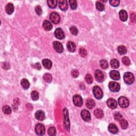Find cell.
Segmentation results:
<instances>
[{
  "instance_id": "1",
  "label": "cell",
  "mask_w": 136,
  "mask_h": 136,
  "mask_svg": "<svg viewBox=\"0 0 136 136\" xmlns=\"http://www.w3.org/2000/svg\"><path fill=\"white\" fill-rule=\"evenodd\" d=\"M63 122L65 129L68 131H69L70 124L69 119V113H68V111L66 108H64L63 109Z\"/></svg>"
},
{
  "instance_id": "2",
  "label": "cell",
  "mask_w": 136,
  "mask_h": 136,
  "mask_svg": "<svg viewBox=\"0 0 136 136\" xmlns=\"http://www.w3.org/2000/svg\"><path fill=\"white\" fill-rule=\"evenodd\" d=\"M123 79L125 83L127 85H131L133 84L135 81V78L134 74L130 72H128L124 74Z\"/></svg>"
},
{
  "instance_id": "3",
  "label": "cell",
  "mask_w": 136,
  "mask_h": 136,
  "mask_svg": "<svg viewBox=\"0 0 136 136\" xmlns=\"http://www.w3.org/2000/svg\"><path fill=\"white\" fill-rule=\"evenodd\" d=\"M93 92L94 96H95L96 99L98 100H100L102 99V97L103 96V93L99 86H96L94 87L93 88Z\"/></svg>"
},
{
  "instance_id": "4",
  "label": "cell",
  "mask_w": 136,
  "mask_h": 136,
  "mask_svg": "<svg viewBox=\"0 0 136 136\" xmlns=\"http://www.w3.org/2000/svg\"><path fill=\"white\" fill-rule=\"evenodd\" d=\"M118 103L121 107L127 108L129 105V101L126 97L121 96L118 99Z\"/></svg>"
},
{
  "instance_id": "5",
  "label": "cell",
  "mask_w": 136,
  "mask_h": 136,
  "mask_svg": "<svg viewBox=\"0 0 136 136\" xmlns=\"http://www.w3.org/2000/svg\"><path fill=\"white\" fill-rule=\"evenodd\" d=\"M50 19L52 23L54 24H58L61 20L60 15L58 13L53 12H52L50 15Z\"/></svg>"
},
{
  "instance_id": "6",
  "label": "cell",
  "mask_w": 136,
  "mask_h": 136,
  "mask_svg": "<svg viewBox=\"0 0 136 136\" xmlns=\"http://www.w3.org/2000/svg\"><path fill=\"white\" fill-rule=\"evenodd\" d=\"M35 132L37 135L43 136L45 133V128L43 124L38 123L35 127Z\"/></svg>"
},
{
  "instance_id": "7",
  "label": "cell",
  "mask_w": 136,
  "mask_h": 136,
  "mask_svg": "<svg viewBox=\"0 0 136 136\" xmlns=\"http://www.w3.org/2000/svg\"><path fill=\"white\" fill-rule=\"evenodd\" d=\"M109 89L112 92H118L120 89V86L118 82L111 81L108 84Z\"/></svg>"
},
{
  "instance_id": "8",
  "label": "cell",
  "mask_w": 136,
  "mask_h": 136,
  "mask_svg": "<svg viewBox=\"0 0 136 136\" xmlns=\"http://www.w3.org/2000/svg\"><path fill=\"white\" fill-rule=\"evenodd\" d=\"M95 77L96 80L99 82L104 81L105 76L103 72L100 70H97L95 72Z\"/></svg>"
},
{
  "instance_id": "9",
  "label": "cell",
  "mask_w": 136,
  "mask_h": 136,
  "mask_svg": "<svg viewBox=\"0 0 136 136\" xmlns=\"http://www.w3.org/2000/svg\"><path fill=\"white\" fill-rule=\"evenodd\" d=\"M73 102L74 104L78 107H80L83 104V100L82 97L79 95H75L73 96Z\"/></svg>"
},
{
  "instance_id": "10",
  "label": "cell",
  "mask_w": 136,
  "mask_h": 136,
  "mask_svg": "<svg viewBox=\"0 0 136 136\" xmlns=\"http://www.w3.org/2000/svg\"><path fill=\"white\" fill-rule=\"evenodd\" d=\"M81 116L83 120L86 122H88L91 119V115L88 111L84 109L81 112Z\"/></svg>"
},
{
  "instance_id": "11",
  "label": "cell",
  "mask_w": 136,
  "mask_h": 136,
  "mask_svg": "<svg viewBox=\"0 0 136 136\" xmlns=\"http://www.w3.org/2000/svg\"><path fill=\"white\" fill-rule=\"evenodd\" d=\"M54 35L56 38H58L59 39L61 40L65 38V33H64L63 30L60 28H58L55 30V31L54 32Z\"/></svg>"
},
{
  "instance_id": "12",
  "label": "cell",
  "mask_w": 136,
  "mask_h": 136,
  "mask_svg": "<svg viewBox=\"0 0 136 136\" xmlns=\"http://www.w3.org/2000/svg\"><path fill=\"white\" fill-rule=\"evenodd\" d=\"M53 47L55 50L59 53H62L63 51V46L62 44L58 41H55L53 43Z\"/></svg>"
},
{
  "instance_id": "13",
  "label": "cell",
  "mask_w": 136,
  "mask_h": 136,
  "mask_svg": "<svg viewBox=\"0 0 136 136\" xmlns=\"http://www.w3.org/2000/svg\"><path fill=\"white\" fill-rule=\"evenodd\" d=\"M59 8L62 11H66L68 9V3L66 0H60L59 1Z\"/></svg>"
},
{
  "instance_id": "14",
  "label": "cell",
  "mask_w": 136,
  "mask_h": 136,
  "mask_svg": "<svg viewBox=\"0 0 136 136\" xmlns=\"http://www.w3.org/2000/svg\"><path fill=\"white\" fill-rule=\"evenodd\" d=\"M107 104L108 107L112 109H115L118 106L116 100L113 99H109L107 101Z\"/></svg>"
},
{
  "instance_id": "15",
  "label": "cell",
  "mask_w": 136,
  "mask_h": 136,
  "mask_svg": "<svg viewBox=\"0 0 136 136\" xmlns=\"http://www.w3.org/2000/svg\"><path fill=\"white\" fill-rule=\"evenodd\" d=\"M109 75H110L111 78L114 80H118L120 78V73L116 70H112L109 73Z\"/></svg>"
},
{
  "instance_id": "16",
  "label": "cell",
  "mask_w": 136,
  "mask_h": 136,
  "mask_svg": "<svg viewBox=\"0 0 136 136\" xmlns=\"http://www.w3.org/2000/svg\"><path fill=\"white\" fill-rule=\"evenodd\" d=\"M36 118L39 121H43L45 119V113L41 110L37 111L35 113Z\"/></svg>"
},
{
  "instance_id": "17",
  "label": "cell",
  "mask_w": 136,
  "mask_h": 136,
  "mask_svg": "<svg viewBox=\"0 0 136 136\" xmlns=\"http://www.w3.org/2000/svg\"><path fill=\"white\" fill-rule=\"evenodd\" d=\"M119 16L121 20H122L123 22L126 21L128 19V13L127 12V11L124 10H121L120 11Z\"/></svg>"
},
{
  "instance_id": "18",
  "label": "cell",
  "mask_w": 136,
  "mask_h": 136,
  "mask_svg": "<svg viewBox=\"0 0 136 136\" xmlns=\"http://www.w3.org/2000/svg\"><path fill=\"white\" fill-rule=\"evenodd\" d=\"M108 129L109 131L113 134H117L119 131L118 127H117V126L113 123H111L109 124L108 127Z\"/></svg>"
},
{
  "instance_id": "19",
  "label": "cell",
  "mask_w": 136,
  "mask_h": 136,
  "mask_svg": "<svg viewBox=\"0 0 136 136\" xmlns=\"http://www.w3.org/2000/svg\"><path fill=\"white\" fill-rule=\"evenodd\" d=\"M94 114L97 119H102L104 116V112L101 108H97L94 111Z\"/></svg>"
},
{
  "instance_id": "20",
  "label": "cell",
  "mask_w": 136,
  "mask_h": 136,
  "mask_svg": "<svg viewBox=\"0 0 136 136\" xmlns=\"http://www.w3.org/2000/svg\"><path fill=\"white\" fill-rule=\"evenodd\" d=\"M5 11L8 14H11L14 12V6L13 4L9 3L5 6Z\"/></svg>"
},
{
  "instance_id": "21",
  "label": "cell",
  "mask_w": 136,
  "mask_h": 136,
  "mask_svg": "<svg viewBox=\"0 0 136 136\" xmlns=\"http://www.w3.org/2000/svg\"><path fill=\"white\" fill-rule=\"evenodd\" d=\"M67 48L68 51L70 52H74L76 50V46L75 44L72 41H69L67 43Z\"/></svg>"
},
{
  "instance_id": "22",
  "label": "cell",
  "mask_w": 136,
  "mask_h": 136,
  "mask_svg": "<svg viewBox=\"0 0 136 136\" xmlns=\"http://www.w3.org/2000/svg\"><path fill=\"white\" fill-rule=\"evenodd\" d=\"M43 66L47 69H50L52 67V62L49 59H44L42 61Z\"/></svg>"
},
{
  "instance_id": "23",
  "label": "cell",
  "mask_w": 136,
  "mask_h": 136,
  "mask_svg": "<svg viewBox=\"0 0 136 136\" xmlns=\"http://www.w3.org/2000/svg\"><path fill=\"white\" fill-rule=\"evenodd\" d=\"M43 28L47 31H50L53 28L51 22L48 20H45L43 24Z\"/></svg>"
},
{
  "instance_id": "24",
  "label": "cell",
  "mask_w": 136,
  "mask_h": 136,
  "mask_svg": "<svg viewBox=\"0 0 136 136\" xmlns=\"http://www.w3.org/2000/svg\"><path fill=\"white\" fill-rule=\"evenodd\" d=\"M110 65L112 68H114V69H118L120 66V62L117 59H113L111 60Z\"/></svg>"
},
{
  "instance_id": "25",
  "label": "cell",
  "mask_w": 136,
  "mask_h": 136,
  "mask_svg": "<svg viewBox=\"0 0 136 136\" xmlns=\"http://www.w3.org/2000/svg\"><path fill=\"white\" fill-rule=\"evenodd\" d=\"M21 85L24 89H28L30 87L29 81L26 79H22L21 81Z\"/></svg>"
},
{
  "instance_id": "26",
  "label": "cell",
  "mask_w": 136,
  "mask_h": 136,
  "mask_svg": "<svg viewBox=\"0 0 136 136\" xmlns=\"http://www.w3.org/2000/svg\"><path fill=\"white\" fill-rule=\"evenodd\" d=\"M95 106V102L92 99H89L87 101L86 106L89 109L93 108Z\"/></svg>"
},
{
  "instance_id": "27",
  "label": "cell",
  "mask_w": 136,
  "mask_h": 136,
  "mask_svg": "<svg viewBox=\"0 0 136 136\" xmlns=\"http://www.w3.org/2000/svg\"><path fill=\"white\" fill-rule=\"evenodd\" d=\"M47 3L48 6L51 9H55L58 4V1L56 0H48Z\"/></svg>"
},
{
  "instance_id": "28",
  "label": "cell",
  "mask_w": 136,
  "mask_h": 136,
  "mask_svg": "<svg viewBox=\"0 0 136 136\" xmlns=\"http://www.w3.org/2000/svg\"><path fill=\"white\" fill-rule=\"evenodd\" d=\"M118 51L119 52V53L121 55H124L127 53V48L126 47L123 46V45H121V46H119L118 48Z\"/></svg>"
},
{
  "instance_id": "29",
  "label": "cell",
  "mask_w": 136,
  "mask_h": 136,
  "mask_svg": "<svg viewBox=\"0 0 136 136\" xmlns=\"http://www.w3.org/2000/svg\"><path fill=\"white\" fill-rule=\"evenodd\" d=\"M120 123L122 129L124 130L127 129V128L128 127V122L126 120L122 119L120 121Z\"/></svg>"
},
{
  "instance_id": "30",
  "label": "cell",
  "mask_w": 136,
  "mask_h": 136,
  "mask_svg": "<svg viewBox=\"0 0 136 136\" xmlns=\"http://www.w3.org/2000/svg\"><path fill=\"white\" fill-rule=\"evenodd\" d=\"M2 110L3 113L5 114H10L12 112V109L9 105H5L2 108Z\"/></svg>"
},
{
  "instance_id": "31",
  "label": "cell",
  "mask_w": 136,
  "mask_h": 136,
  "mask_svg": "<svg viewBox=\"0 0 136 136\" xmlns=\"http://www.w3.org/2000/svg\"><path fill=\"white\" fill-rule=\"evenodd\" d=\"M100 67L102 68L103 69H107L108 67V62L105 60H102L100 61Z\"/></svg>"
},
{
  "instance_id": "32",
  "label": "cell",
  "mask_w": 136,
  "mask_h": 136,
  "mask_svg": "<svg viewBox=\"0 0 136 136\" xmlns=\"http://www.w3.org/2000/svg\"><path fill=\"white\" fill-rule=\"evenodd\" d=\"M96 6L97 9L100 11H103L105 9L104 5L101 1H97L96 3Z\"/></svg>"
},
{
  "instance_id": "33",
  "label": "cell",
  "mask_w": 136,
  "mask_h": 136,
  "mask_svg": "<svg viewBox=\"0 0 136 136\" xmlns=\"http://www.w3.org/2000/svg\"><path fill=\"white\" fill-rule=\"evenodd\" d=\"M44 80L46 82L50 83L52 80V75L50 73H45L43 76Z\"/></svg>"
},
{
  "instance_id": "34",
  "label": "cell",
  "mask_w": 136,
  "mask_h": 136,
  "mask_svg": "<svg viewBox=\"0 0 136 136\" xmlns=\"http://www.w3.org/2000/svg\"><path fill=\"white\" fill-rule=\"evenodd\" d=\"M85 80L88 84H92L93 82V78L92 75L90 74H86L85 76Z\"/></svg>"
},
{
  "instance_id": "35",
  "label": "cell",
  "mask_w": 136,
  "mask_h": 136,
  "mask_svg": "<svg viewBox=\"0 0 136 136\" xmlns=\"http://www.w3.org/2000/svg\"><path fill=\"white\" fill-rule=\"evenodd\" d=\"M31 97L33 101H37L39 99V93L37 91H33L31 93Z\"/></svg>"
},
{
  "instance_id": "36",
  "label": "cell",
  "mask_w": 136,
  "mask_h": 136,
  "mask_svg": "<svg viewBox=\"0 0 136 136\" xmlns=\"http://www.w3.org/2000/svg\"><path fill=\"white\" fill-rule=\"evenodd\" d=\"M56 129L54 127H51L48 128V134L51 136H53L56 135Z\"/></svg>"
},
{
  "instance_id": "37",
  "label": "cell",
  "mask_w": 136,
  "mask_h": 136,
  "mask_svg": "<svg viewBox=\"0 0 136 136\" xmlns=\"http://www.w3.org/2000/svg\"><path fill=\"white\" fill-rule=\"evenodd\" d=\"M79 54L82 58H85L87 55V52L84 48H80L79 51Z\"/></svg>"
},
{
  "instance_id": "38",
  "label": "cell",
  "mask_w": 136,
  "mask_h": 136,
  "mask_svg": "<svg viewBox=\"0 0 136 136\" xmlns=\"http://www.w3.org/2000/svg\"><path fill=\"white\" fill-rule=\"evenodd\" d=\"M71 6V8L72 10L76 9L77 7V2L75 0H70L69 1Z\"/></svg>"
},
{
  "instance_id": "39",
  "label": "cell",
  "mask_w": 136,
  "mask_h": 136,
  "mask_svg": "<svg viewBox=\"0 0 136 136\" xmlns=\"http://www.w3.org/2000/svg\"><path fill=\"white\" fill-rule=\"evenodd\" d=\"M122 61L123 63L124 64L125 66H129L130 65V60L129 58L127 57V56H124L123 58L122 59Z\"/></svg>"
},
{
  "instance_id": "40",
  "label": "cell",
  "mask_w": 136,
  "mask_h": 136,
  "mask_svg": "<svg viewBox=\"0 0 136 136\" xmlns=\"http://www.w3.org/2000/svg\"><path fill=\"white\" fill-rule=\"evenodd\" d=\"M70 31L71 33L74 36L77 35V34L78 33V30L77 28V27H75V26H72V27H71L70 28Z\"/></svg>"
},
{
  "instance_id": "41",
  "label": "cell",
  "mask_w": 136,
  "mask_h": 136,
  "mask_svg": "<svg viewBox=\"0 0 136 136\" xmlns=\"http://www.w3.org/2000/svg\"><path fill=\"white\" fill-rule=\"evenodd\" d=\"M114 119L115 120L117 121H120L121 120L123 119L122 115L121 113L119 112H116L114 114Z\"/></svg>"
},
{
  "instance_id": "42",
  "label": "cell",
  "mask_w": 136,
  "mask_h": 136,
  "mask_svg": "<svg viewBox=\"0 0 136 136\" xmlns=\"http://www.w3.org/2000/svg\"><path fill=\"white\" fill-rule=\"evenodd\" d=\"M79 75V72L77 70L73 69L71 71V75L73 78H77Z\"/></svg>"
},
{
  "instance_id": "43",
  "label": "cell",
  "mask_w": 136,
  "mask_h": 136,
  "mask_svg": "<svg viewBox=\"0 0 136 136\" xmlns=\"http://www.w3.org/2000/svg\"><path fill=\"white\" fill-rule=\"evenodd\" d=\"M35 11L38 16H40L42 14V10H41V7L39 5H37L35 7Z\"/></svg>"
},
{
  "instance_id": "44",
  "label": "cell",
  "mask_w": 136,
  "mask_h": 136,
  "mask_svg": "<svg viewBox=\"0 0 136 136\" xmlns=\"http://www.w3.org/2000/svg\"><path fill=\"white\" fill-rule=\"evenodd\" d=\"M109 3L111 4V5L112 6L116 7L119 6L120 4V1H119V0H116V1H109Z\"/></svg>"
},
{
  "instance_id": "45",
  "label": "cell",
  "mask_w": 136,
  "mask_h": 136,
  "mask_svg": "<svg viewBox=\"0 0 136 136\" xmlns=\"http://www.w3.org/2000/svg\"><path fill=\"white\" fill-rule=\"evenodd\" d=\"M130 20L131 22H134V23H135L136 20V16L135 13H132L130 14Z\"/></svg>"
},
{
  "instance_id": "46",
  "label": "cell",
  "mask_w": 136,
  "mask_h": 136,
  "mask_svg": "<svg viewBox=\"0 0 136 136\" xmlns=\"http://www.w3.org/2000/svg\"><path fill=\"white\" fill-rule=\"evenodd\" d=\"M2 67L3 68V69H10V66L9 65V63H7L6 62H4V63H3Z\"/></svg>"
},
{
  "instance_id": "47",
  "label": "cell",
  "mask_w": 136,
  "mask_h": 136,
  "mask_svg": "<svg viewBox=\"0 0 136 136\" xmlns=\"http://www.w3.org/2000/svg\"><path fill=\"white\" fill-rule=\"evenodd\" d=\"M34 67H35L36 69L37 70H40L41 69V66L39 63H36L35 65H34Z\"/></svg>"
}]
</instances>
